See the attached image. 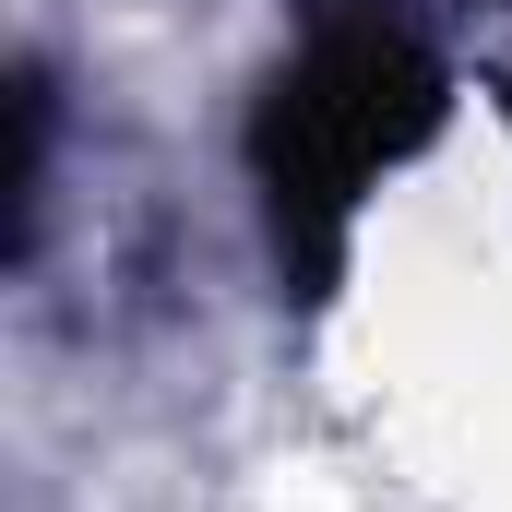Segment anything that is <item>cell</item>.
Returning a JSON list of instances; mask_svg holds the SVG:
<instances>
[{
    "mask_svg": "<svg viewBox=\"0 0 512 512\" xmlns=\"http://www.w3.org/2000/svg\"><path fill=\"white\" fill-rule=\"evenodd\" d=\"M441 108H453V72L405 12L322 0L298 24V48L262 72V108H251V191L298 298H334L370 191L429 155Z\"/></svg>",
    "mask_w": 512,
    "mask_h": 512,
    "instance_id": "1",
    "label": "cell"
}]
</instances>
